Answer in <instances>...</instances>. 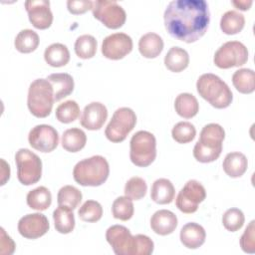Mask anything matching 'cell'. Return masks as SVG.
Listing matches in <instances>:
<instances>
[{
  "label": "cell",
  "mask_w": 255,
  "mask_h": 255,
  "mask_svg": "<svg viewBox=\"0 0 255 255\" xmlns=\"http://www.w3.org/2000/svg\"><path fill=\"white\" fill-rule=\"evenodd\" d=\"M136 124L135 113L127 107L118 109L109 122L105 134L112 142L124 141Z\"/></svg>",
  "instance_id": "ba28073f"
},
{
  "label": "cell",
  "mask_w": 255,
  "mask_h": 255,
  "mask_svg": "<svg viewBox=\"0 0 255 255\" xmlns=\"http://www.w3.org/2000/svg\"><path fill=\"white\" fill-rule=\"evenodd\" d=\"M44 59L51 67H63L66 66L70 61V52L66 45L61 43H53L45 49Z\"/></svg>",
  "instance_id": "cb8c5ba5"
},
{
  "label": "cell",
  "mask_w": 255,
  "mask_h": 255,
  "mask_svg": "<svg viewBox=\"0 0 255 255\" xmlns=\"http://www.w3.org/2000/svg\"><path fill=\"white\" fill-rule=\"evenodd\" d=\"M222 167L224 172L233 178L242 176L248 167V160L245 154L239 151H232L224 157Z\"/></svg>",
  "instance_id": "44dd1931"
},
{
  "label": "cell",
  "mask_w": 255,
  "mask_h": 255,
  "mask_svg": "<svg viewBox=\"0 0 255 255\" xmlns=\"http://www.w3.org/2000/svg\"><path fill=\"white\" fill-rule=\"evenodd\" d=\"M244 221V214L238 208H229L222 216V224L224 228L230 232L238 231L243 226Z\"/></svg>",
  "instance_id": "ab89813d"
},
{
  "label": "cell",
  "mask_w": 255,
  "mask_h": 255,
  "mask_svg": "<svg viewBox=\"0 0 255 255\" xmlns=\"http://www.w3.org/2000/svg\"><path fill=\"white\" fill-rule=\"evenodd\" d=\"M240 247L245 253L255 252V221L252 220L240 238Z\"/></svg>",
  "instance_id": "60d3db41"
},
{
  "label": "cell",
  "mask_w": 255,
  "mask_h": 255,
  "mask_svg": "<svg viewBox=\"0 0 255 255\" xmlns=\"http://www.w3.org/2000/svg\"><path fill=\"white\" fill-rule=\"evenodd\" d=\"M205 197L206 191L204 186L199 181L190 179L178 192L175 205L181 212L191 214L198 209L199 203H201Z\"/></svg>",
  "instance_id": "8fae6325"
},
{
  "label": "cell",
  "mask_w": 255,
  "mask_h": 255,
  "mask_svg": "<svg viewBox=\"0 0 255 255\" xmlns=\"http://www.w3.org/2000/svg\"><path fill=\"white\" fill-rule=\"evenodd\" d=\"M138 50L144 58H156L163 50V40L156 33H146L138 41Z\"/></svg>",
  "instance_id": "7402d4cb"
},
{
  "label": "cell",
  "mask_w": 255,
  "mask_h": 255,
  "mask_svg": "<svg viewBox=\"0 0 255 255\" xmlns=\"http://www.w3.org/2000/svg\"><path fill=\"white\" fill-rule=\"evenodd\" d=\"M82 192L73 185H65L60 188L57 195V201L59 205L76 209L82 201Z\"/></svg>",
  "instance_id": "836d02e7"
},
{
  "label": "cell",
  "mask_w": 255,
  "mask_h": 255,
  "mask_svg": "<svg viewBox=\"0 0 255 255\" xmlns=\"http://www.w3.org/2000/svg\"><path fill=\"white\" fill-rule=\"evenodd\" d=\"M78 215L85 222H97L103 216V207L96 200H87L78 210Z\"/></svg>",
  "instance_id": "8d00e7d4"
},
{
  "label": "cell",
  "mask_w": 255,
  "mask_h": 255,
  "mask_svg": "<svg viewBox=\"0 0 255 255\" xmlns=\"http://www.w3.org/2000/svg\"><path fill=\"white\" fill-rule=\"evenodd\" d=\"M106 239L117 255H135V235L123 225H113L106 231Z\"/></svg>",
  "instance_id": "7c38bea8"
},
{
  "label": "cell",
  "mask_w": 255,
  "mask_h": 255,
  "mask_svg": "<svg viewBox=\"0 0 255 255\" xmlns=\"http://www.w3.org/2000/svg\"><path fill=\"white\" fill-rule=\"evenodd\" d=\"M132 40L126 33H114L102 43V54L110 60H121L132 50Z\"/></svg>",
  "instance_id": "5bb4252c"
},
{
  "label": "cell",
  "mask_w": 255,
  "mask_h": 255,
  "mask_svg": "<svg viewBox=\"0 0 255 255\" xmlns=\"http://www.w3.org/2000/svg\"><path fill=\"white\" fill-rule=\"evenodd\" d=\"M156 157L155 136L147 130H138L129 141V158L139 167L150 165Z\"/></svg>",
  "instance_id": "8992f818"
},
{
  "label": "cell",
  "mask_w": 255,
  "mask_h": 255,
  "mask_svg": "<svg viewBox=\"0 0 255 255\" xmlns=\"http://www.w3.org/2000/svg\"><path fill=\"white\" fill-rule=\"evenodd\" d=\"M1 185H4L6 181L10 178V166L9 164L1 158Z\"/></svg>",
  "instance_id": "f6af8a7d"
},
{
  "label": "cell",
  "mask_w": 255,
  "mask_h": 255,
  "mask_svg": "<svg viewBox=\"0 0 255 255\" xmlns=\"http://www.w3.org/2000/svg\"><path fill=\"white\" fill-rule=\"evenodd\" d=\"M31 24L39 30L48 29L53 22V14L48 0H28L24 3Z\"/></svg>",
  "instance_id": "2e32d148"
},
{
  "label": "cell",
  "mask_w": 255,
  "mask_h": 255,
  "mask_svg": "<svg viewBox=\"0 0 255 255\" xmlns=\"http://www.w3.org/2000/svg\"><path fill=\"white\" fill-rule=\"evenodd\" d=\"M248 61V50L239 41H228L218 48L213 62L220 69H229L244 65Z\"/></svg>",
  "instance_id": "9c48e42d"
},
{
  "label": "cell",
  "mask_w": 255,
  "mask_h": 255,
  "mask_svg": "<svg viewBox=\"0 0 255 255\" xmlns=\"http://www.w3.org/2000/svg\"><path fill=\"white\" fill-rule=\"evenodd\" d=\"M29 144L41 152L53 151L59 143V133L49 125H38L32 128L28 135Z\"/></svg>",
  "instance_id": "4fadbf2b"
},
{
  "label": "cell",
  "mask_w": 255,
  "mask_h": 255,
  "mask_svg": "<svg viewBox=\"0 0 255 255\" xmlns=\"http://www.w3.org/2000/svg\"><path fill=\"white\" fill-rule=\"evenodd\" d=\"M232 84L241 94H251L255 90V73L251 69L242 68L234 72Z\"/></svg>",
  "instance_id": "f546056e"
},
{
  "label": "cell",
  "mask_w": 255,
  "mask_h": 255,
  "mask_svg": "<svg viewBox=\"0 0 255 255\" xmlns=\"http://www.w3.org/2000/svg\"><path fill=\"white\" fill-rule=\"evenodd\" d=\"M26 200L30 208L43 211L50 207L52 203V194L47 187L39 186L28 192Z\"/></svg>",
  "instance_id": "f1b7e54d"
},
{
  "label": "cell",
  "mask_w": 255,
  "mask_h": 255,
  "mask_svg": "<svg viewBox=\"0 0 255 255\" xmlns=\"http://www.w3.org/2000/svg\"><path fill=\"white\" fill-rule=\"evenodd\" d=\"M175 195V189L171 181L167 178H158L152 185L150 190L151 199L157 204H169Z\"/></svg>",
  "instance_id": "603a6c76"
},
{
  "label": "cell",
  "mask_w": 255,
  "mask_h": 255,
  "mask_svg": "<svg viewBox=\"0 0 255 255\" xmlns=\"http://www.w3.org/2000/svg\"><path fill=\"white\" fill-rule=\"evenodd\" d=\"M232 4L237 9L242 10V11H246V10L250 9V7L253 4V1L252 0H235V1H232Z\"/></svg>",
  "instance_id": "bcb514c9"
},
{
  "label": "cell",
  "mask_w": 255,
  "mask_h": 255,
  "mask_svg": "<svg viewBox=\"0 0 255 255\" xmlns=\"http://www.w3.org/2000/svg\"><path fill=\"white\" fill-rule=\"evenodd\" d=\"M163 19L165 29L172 38L193 43L208 29V4L204 0H173L166 6Z\"/></svg>",
  "instance_id": "6da1fadb"
},
{
  "label": "cell",
  "mask_w": 255,
  "mask_h": 255,
  "mask_svg": "<svg viewBox=\"0 0 255 255\" xmlns=\"http://www.w3.org/2000/svg\"><path fill=\"white\" fill-rule=\"evenodd\" d=\"M40 43L38 34L31 29L21 30L14 41V46L16 50L20 53L28 54L34 52Z\"/></svg>",
  "instance_id": "1f68e13d"
},
{
  "label": "cell",
  "mask_w": 255,
  "mask_h": 255,
  "mask_svg": "<svg viewBox=\"0 0 255 255\" xmlns=\"http://www.w3.org/2000/svg\"><path fill=\"white\" fill-rule=\"evenodd\" d=\"M107 118L106 106L100 102H92L84 108L80 123L83 128L89 130H98L104 126Z\"/></svg>",
  "instance_id": "e0dca14e"
},
{
  "label": "cell",
  "mask_w": 255,
  "mask_h": 255,
  "mask_svg": "<svg viewBox=\"0 0 255 255\" xmlns=\"http://www.w3.org/2000/svg\"><path fill=\"white\" fill-rule=\"evenodd\" d=\"M181 243L188 249H197L205 242L206 232L204 228L195 222H189L182 226L179 234Z\"/></svg>",
  "instance_id": "d6986e66"
},
{
  "label": "cell",
  "mask_w": 255,
  "mask_h": 255,
  "mask_svg": "<svg viewBox=\"0 0 255 255\" xmlns=\"http://www.w3.org/2000/svg\"><path fill=\"white\" fill-rule=\"evenodd\" d=\"M189 64L188 53L180 47H171L164 57L165 67L173 73L182 72Z\"/></svg>",
  "instance_id": "d4e9b609"
},
{
  "label": "cell",
  "mask_w": 255,
  "mask_h": 255,
  "mask_svg": "<svg viewBox=\"0 0 255 255\" xmlns=\"http://www.w3.org/2000/svg\"><path fill=\"white\" fill-rule=\"evenodd\" d=\"M196 89L199 96L216 109H225L232 103L231 90L223 80L214 74L201 75L196 82Z\"/></svg>",
  "instance_id": "3957f363"
},
{
  "label": "cell",
  "mask_w": 255,
  "mask_h": 255,
  "mask_svg": "<svg viewBox=\"0 0 255 255\" xmlns=\"http://www.w3.org/2000/svg\"><path fill=\"white\" fill-rule=\"evenodd\" d=\"M153 241L146 235H135V255H149L153 252Z\"/></svg>",
  "instance_id": "b9f144b4"
},
{
  "label": "cell",
  "mask_w": 255,
  "mask_h": 255,
  "mask_svg": "<svg viewBox=\"0 0 255 255\" xmlns=\"http://www.w3.org/2000/svg\"><path fill=\"white\" fill-rule=\"evenodd\" d=\"M55 102L54 89L47 79H37L30 84L27 105L30 113L36 118L48 117Z\"/></svg>",
  "instance_id": "5b68a950"
},
{
  "label": "cell",
  "mask_w": 255,
  "mask_h": 255,
  "mask_svg": "<svg viewBox=\"0 0 255 255\" xmlns=\"http://www.w3.org/2000/svg\"><path fill=\"white\" fill-rule=\"evenodd\" d=\"M50 228L48 218L42 213H30L20 218L18 231L24 238L37 239L45 235Z\"/></svg>",
  "instance_id": "9a60e30c"
},
{
  "label": "cell",
  "mask_w": 255,
  "mask_h": 255,
  "mask_svg": "<svg viewBox=\"0 0 255 255\" xmlns=\"http://www.w3.org/2000/svg\"><path fill=\"white\" fill-rule=\"evenodd\" d=\"M244 25V16L235 10L225 12L220 19V29L226 35H234L241 32Z\"/></svg>",
  "instance_id": "4dcf8cb0"
},
{
  "label": "cell",
  "mask_w": 255,
  "mask_h": 255,
  "mask_svg": "<svg viewBox=\"0 0 255 255\" xmlns=\"http://www.w3.org/2000/svg\"><path fill=\"white\" fill-rule=\"evenodd\" d=\"M98 42L96 38L89 34L81 35L75 42V53L81 59H91L96 55Z\"/></svg>",
  "instance_id": "d6a6232c"
},
{
  "label": "cell",
  "mask_w": 255,
  "mask_h": 255,
  "mask_svg": "<svg viewBox=\"0 0 255 255\" xmlns=\"http://www.w3.org/2000/svg\"><path fill=\"white\" fill-rule=\"evenodd\" d=\"M224 137L225 131L220 125L212 123L204 126L193 148L194 158L202 163L216 160L221 154Z\"/></svg>",
  "instance_id": "7a4b0ae2"
},
{
  "label": "cell",
  "mask_w": 255,
  "mask_h": 255,
  "mask_svg": "<svg viewBox=\"0 0 255 255\" xmlns=\"http://www.w3.org/2000/svg\"><path fill=\"white\" fill-rule=\"evenodd\" d=\"M93 16L110 29L121 28L127 19L124 8L116 1L96 0L93 2Z\"/></svg>",
  "instance_id": "30bf717a"
},
{
  "label": "cell",
  "mask_w": 255,
  "mask_h": 255,
  "mask_svg": "<svg viewBox=\"0 0 255 255\" xmlns=\"http://www.w3.org/2000/svg\"><path fill=\"white\" fill-rule=\"evenodd\" d=\"M113 216L123 221L129 220L134 212L132 200L128 196H120L115 199L112 205Z\"/></svg>",
  "instance_id": "e575fe53"
},
{
  "label": "cell",
  "mask_w": 255,
  "mask_h": 255,
  "mask_svg": "<svg viewBox=\"0 0 255 255\" xmlns=\"http://www.w3.org/2000/svg\"><path fill=\"white\" fill-rule=\"evenodd\" d=\"M62 146L69 152H78L83 149L87 142L85 131L79 128H68L62 135Z\"/></svg>",
  "instance_id": "83f0119b"
},
{
  "label": "cell",
  "mask_w": 255,
  "mask_h": 255,
  "mask_svg": "<svg viewBox=\"0 0 255 255\" xmlns=\"http://www.w3.org/2000/svg\"><path fill=\"white\" fill-rule=\"evenodd\" d=\"M54 89L55 101L59 102L68 97L74 91V79L67 73H55L47 77Z\"/></svg>",
  "instance_id": "ffe728a7"
},
{
  "label": "cell",
  "mask_w": 255,
  "mask_h": 255,
  "mask_svg": "<svg viewBox=\"0 0 255 255\" xmlns=\"http://www.w3.org/2000/svg\"><path fill=\"white\" fill-rule=\"evenodd\" d=\"M174 109L177 115L181 118L191 119L197 115L199 104L193 95L189 93H181L175 98Z\"/></svg>",
  "instance_id": "4316f807"
},
{
  "label": "cell",
  "mask_w": 255,
  "mask_h": 255,
  "mask_svg": "<svg viewBox=\"0 0 255 255\" xmlns=\"http://www.w3.org/2000/svg\"><path fill=\"white\" fill-rule=\"evenodd\" d=\"M80 116V107L77 102L68 100L60 104L56 109V118L63 124H70Z\"/></svg>",
  "instance_id": "d590c367"
},
{
  "label": "cell",
  "mask_w": 255,
  "mask_h": 255,
  "mask_svg": "<svg viewBox=\"0 0 255 255\" xmlns=\"http://www.w3.org/2000/svg\"><path fill=\"white\" fill-rule=\"evenodd\" d=\"M177 226L176 215L167 209H160L153 213L150 218V227L154 233L165 236L172 233Z\"/></svg>",
  "instance_id": "ac0fdd59"
},
{
  "label": "cell",
  "mask_w": 255,
  "mask_h": 255,
  "mask_svg": "<svg viewBox=\"0 0 255 255\" xmlns=\"http://www.w3.org/2000/svg\"><path fill=\"white\" fill-rule=\"evenodd\" d=\"M17 177L23 185L37 183L42 176V160L28 148H20L15 154Z\"/></svg>",
  "instance_id": "52a82bcc"
},
{
  "label": "cell",
  "mask_w": 255,
  "mask_h": 255,
  "mask_svg": "<svg viewBox=\"0 0 255 255\" xmlns=\"http://www.w3.org/2000/svg\"><path fill=\"white\" fill-rule=\"evenodd\" d=\"M147 185L143 178L138 176L130 177L125 185V195L131 200H139L145 196Z\"/></svg>",
  "instance_id": "f35d334b"
},
{
  "label": "cell",
  "mask_w": 255,
  "mask_h": 255,
  "mask_svg": "<svg viewBox=\"0 0 255 255\" xmlns=\"http://www.w3.org/2000/svg\"><path fill=\"white\" fill-rule=\"evenodd\" d=\"M53 219L55 228L59 233L68 234L75 228V216L70 207L59 205L53 212Z\"/></svg>",
  "instance_id": "484cf974"
},
{
  "label": "cell",
  "mask_w": 255,
  "mask_h": 255,
  "mask_svg": "<svg viewBox=\"0 0 255 255\" xmlns=\"http://www.w3.org/2000/svg\"><path fill=\"white\" fill-rule=\"evenodd\" d=\"M172 138L178 143H188L192 141L196 135L195 127L189 122L177 123L171 130Z\"/></svg>",
  "instance_id": "74e56055"
},
{
  "label": "cell",
  "mask_w": 255,
  "mask_h": 255,
  "mask_svg": "<svg viewBox=\"0 0 255 255\" xmlns=\"http://www.w3.org/2000/svg\"><path fill=\"white\" fill-rule=\"evenodd\" d=\"M0 253L2 255H10L15 250V243L9 235L5 232L4 228H1V241H0Z\"/></svg>",
  "instance_id": "ee69618b"
},
{
  "label": "cell",
  "mask_w": 255,
  "mask_h": 255,
  "mask_svg": "<svg viewBox=\"0 0 255 255\" xmlns=\"http://www.w3.org/2000/svg\"><path fill=\"white\" fill-rule=\"evenodd\" d=\"M110 166L102 155H93L77 162L73 169V177L83 186H100L108 179Z\"/></svg>",
  "instance_id": "277c9868"
},
{
  "label": "cell",
  "mask_w": 255,
  "mask_h": 255,
  "mask_svg": "<svg viewBox=\"0 0 255 255\" xmlns=\"http://www.w3.org/2000/svg\"><path fill=\"white\" fill-rule=\"evenodd\" d=\"M67 8L70 13L79 15L93 8V1L90 0H68Z\"/></svg>",
  "instance_id": "7bdbcfd3"
}]
</instances>
